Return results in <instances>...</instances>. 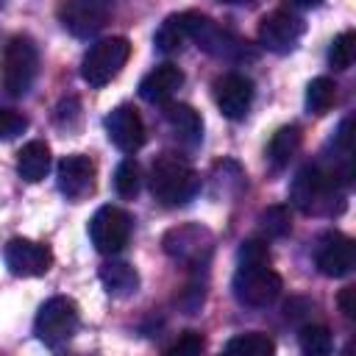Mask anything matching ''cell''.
Instances as JSON below:
<instances>
[{
    "instance_id": "cell-16",
    "label": "cell",
    "mask_w": 356,
    "mask_h": 356,
    "mask_svg": "<svg viewBox=\"0 0 356 356\" xmlns=\"http://www.w3.org/2000/svg\"><path fill=\"white\" fill-rule=\"evenodd\" d=\"M353 261H356V248H353L350 236H345L339 231H331L320 239L317 253H314V264L323 275L342 278L353 270Z\"/></svg>"
},
{
    "instance_id": "cell-29",
    "label": "cell",
    "mask_w": 356,
    "mask_h": 356,
    "mask_svg": "<svg viewBox=\"0 0 356 356\" xmlns=\"http://www.w3.org/2000/svg\"><path fill=\"white\" fill-rule=\"evenodd\" d=\"M28 128V120L19 114V111H11V108H0V139H14L19 136L22 131Z\"/></svg>"
},
{
    "instance_id": "cell-9",
    "label": "cell",
    "mask_w": 356,
    "mask_h": 356,
    "mask_svg": "<svg viewBox=\"0 0 356 356\" xmlns=\"http://www.w3.org/2000/svg\"><path fill=\"white\" fill-rule=\"evenodd\" d=\"M303 31H306V22L298 14L284 11V8L281 11H270L259 22V44L267 47L270 53L284 56V53H292L298 47Z\"/></svg>"
},
{
    "instance_id": "cell-13",
    "label": "cell",
    "mask_w": 356,
    "mask_h": 356,
    "mask_svg": "<svg viewBox=\"0 0 356 356\" xmlns=\"http://www.w3.org/2000/svg\"><path fill=\"white\" fill-rule=\"evenodd\" d=\"M214 103L228 120H242L253 103V81L239 72H225L214 81Z\"/></svg>"
},
{
    "instance_id": "cell-15",
    "label": "cell",
    "mask_w": 356,
    "mask_h": 356,
    "mask_svg": "<svg viewBox=\"0 0 356 356\" xmlns=\"http://www.w3.org/2000/svg\"><path fill=\"white\" fill-rule=\"evenodd\" d=\"M106 134H108L111 145L120 147L122 153H136L145 145V139H147L145 122H142L139 111L134 106H128V103H122V106H117V108L108 111V117H106Z\"/></svg>"
},
{
    "instance_id": "cell-27",
    "label": "cell",
    "mask_w": 356,
    "mask_h": 356,
    "mask_svg": "<svg viewBox=\"0 0 356 356\" xmlns=\"http://www.w3.org/2000/svg\"><path fill=\"white\" fill-rule=\"evenodd\" d=\"M142 186V170L134 159H122L114 170V189L120 192V197H136Z\"/></svg>"
},
{
    "instance_id": "cell-25",
    "label": "cell",
    "mask_w": 356,
    "mask_h": 356,
    "mask_svg": "<svg viewBox=\"0 0 356 356\" xmlns=\"http://www.w3.org/2000/svg\"><path fill=\"white\" fill-rule=\"evenodd\" d=\"M298 345L306 356H328L334 350V337L328 325H303L298 334Z\"/></svg>"
},
{
    "instance_id": "cell-2",
    "label": "cell",
    "mask_w": 356,
    "mask_h": 356,
    "mask_svg": "<svg viewBox=\"0 0 356 356\" xmlns=\"http://www.w3.org/2000/svg\"><path fill=\"white\" fill-rule=\"evenodd\" d=\"M147 181H150L153 197L161 206H184L200 189V175L195 172V167L175 153H161L150 164Z\"/></svg>"
},
{
    "instance_id": "cell-4",
    "label": "cell",
    "mask_w": 356,
    "mask_h": 356,
    "mask_svg": "<svg viewBox=\"0 0 356 356\" xmlns=\"http://www.w3.org/2000/svg\"><path fill=\"white\" fill-rule=\"evenodd\" d=\"M131 58V42L125 36H108L95 42L83 61H81V78L89 86H106L108 81H114L120 75V70L125 67V61Z\"/></svg>"
},
{
    "instance_id": "cell-1",
    "label": "cell",
    "mask_w": 356,
    "mask_h": 356,
    "mask_svg": "<svg viewBox=\"0 0 356 356\" xmlns=\"http://www.w3.org/2000/svg\"><path fill=\"white\" fill-rule=\"evenodd\" d=\"M342 181H348V175L337 167L306 164L298 170L289 186V200L303 214H334L342 209L345 200Z\"/></svg>"
},
{
    "instance_id": "cell-12",
    "label": "cell",
    "mask_w": 356,
    "mask_h": 356,
    "mask_svg": "<svg viewBox=\"0 0 356 356\" xmlns=\"http://www.w3.org/2000/svg\"><path fill=\"white\" fill-rule=\"evenodd\" d=\"M95 161L83 153H70L58 161L56 167V181H58V192L67 195L70 200H83L95 192Z\"/></svg>"
},
{
    "instance_id": "cell-23",
    "label": "cell",
    "mask_w": 356,
    "mask_h": 356,
    "mask_svg": "<svg viewBox=\"0 0 356 356\" xmlns=\"http://www.w3.org/2000/svg\"><path fill=\"white\" fill-rule=\"evenodd\" d=\"M273 350H275V342L261 331L236 334L225 342V353L231 356H270Z\"/></svg>"
},
{
    "instance_id": "cell-18",
    "label": "cell",
    "mask_w": 356,
    "mask_h": 356,
    "mask_svg": "<svg viewBox=\"0 0 356 356\" xmlns=\"http://www.w3.org/2000/svg\"><path fill=\"white\" fill-rule=\"evenodd\" d=\"M192 22H195V11L170 14L159 25V31H156V47L161 53H178V50H184V44L192 42Z\"/></svg>"
},
{
    "instance_id": "cell-26",
    "label": "cell",
    "mask_w": 356,
    "mask_h": 356,
    "mask_svg": "<svg viewBox=\"0 0 356 356\" xmlns=\"http://www.w3.org/2000/svg\"><path fill=\"white\" fill-rule=\"evenodd\" d=\"M289 228H292V217L286 206H267L259 214V231L264 239H281L289 234Z\"/></svg>"
},
{
    "instance_id": "cell-5",
    "label": "cell",
    "mask_w": 356,
    "mask_h": 356,
    "mask_svg": "<svg viewBox=\"0 0 356 356\" xmlns=\"http://www.w3.org/2000/svg\"><path fill=\"white\" fill-rule=\"evenodd\" d=\"M39 75V50L31 36H14L3 53V86L8 95L22 97Z\"/></svg>"
},
{
    "instance_id": "cell-14",
    "label": "cell",
    "mask_w": 356,
    "mask_h": 356,
    "mask_svg": "<svg viewBox=\"0 0 356 356\" xmlns=\"http://www.w3.org/2000/svg\"><path fill=\"white\" fill-rule=\"evenodd\" d=\"M164 250L178 261L200 264L211 253V234L200 225H178L164 234Z\"/></svg>"
},
{
    "instance_id": "cell-10",
    "label": "cell",
    "mask_w": 356,
    "mask_h": 356,
    "mask_svg": "<svg viewBox=\"0 0 356 356\" xmlns=\"http://www.w3.org/2000/svg\"><path fill=\"white\" fill-rule=\"evenodd\" d=\"M3 259H6V267L11 275H19V278H36V275H44L53 264V253L47 245L42 242H33V239H25V236H14L6 242L3 248Z\"/></svg>"
},
{
    "instance_id": "cell-7",
    "label": "cell",
    "mask_w": 356,
    "mask_h": 356,
    "mask_svg": "<svg viewBox=\"0 0 356 356\" xmlns=\"http://www.w3.org/2000/svg\"><path fill=\"white\" fill-rule=\"evenodd\" d=\"M192 42L214 58H225V61L256 58V50L245 39L220 28L214 19H209L206 14H197V11H195V22H192Z\"/></svg>"
},
{
    "instance_id": "cell-21",
    "label": "cell",
    "mask_w": 356,
    "mask_h": 356,
    "mask_svg": "<svg viewBox=\"0 0 356 356\" xmlns=\"http://www.w3.org/2000/svg\"><path fill=\"white\" fill-rule=\"evenodd\" d=\"M47 170H50V147H47V142H42V139L25 142L22 150L17 153L19 178L28 181V184H36V181H42L47 175Z\"/></svg>"
},
{
    "instance_id": "cell-28",
    "label": "cell",
    "mask_w": 356,
    "mask_h": 356,
    "mask_svg": "<svg viewBox=\"0 0 356 356\" xmlns=\"http://www.w3.org/2000/svg\"><path fill=\"white\" fill-rule=\"evenodd\" d=\"M353 56H356V33L353 31H342L328 47V64L342 72V70H348L353 64Z\"/></svg>"
},
{
    "instance_id": "cell-30",
    "label": "cell",
    "mask_w": 356,
    "mask_h": 356,
    "mask_svg": "<svg viewBox=\"0 0 356 356\" xmlns=\"http://www.w3.org/2000/svg\"><path fill=\"white\" fill-rule=\"evenodd\" d=\"M200 350H203V337H200L197 331H184V334L167 348L170 356H192V353H200Z\"/></svg>"
},
{
    "instance_id": "cell-22",
    "label": "cell",
    "mask_w": 356,
    "mask_h": 356,
    "mask_svg": "<svg viewBox=\"0 0 356 356\" xmlns=\"http://www.w3.org/2000/svg\"><path fill=\"white\" fill-rule=\"evenodd\" d=\"M300 142H303V134H300L298 125H284V128H278V131L273 134L270 145H267V159H270V164H273L275 170L286 167V164L292 161V156L300 150Z\"/></svg>"
},
{
    "instance_id": "cell-34",
    "label": "cell",
    "mask_w": 356,
    "mask_h": 356,
    "mask_svg": "<svg viewBox=\"0 0 356 356\" xmlns=\"http://www.w3.org/2000/svg\"><path fill=\"white\" fill-rule=\"evenodd\" d=\"M222 3H234V6H239V3H253V0H222Z\"/></svg>"
},
{
    "instance_id": "cell-17",
    "label": "cell",
    "mask_w": 356,
    "mask_h": 356,
    "mask_svg": "<svg viewBox=\"0 0 356 356\" xmlns=\"http://www.w3.org/2000/svg\"><path fill=\"white\" fill-rule=\"evenodd\" d=\"M184 86V72L175 64H159L139 81V95L147 103H167Z\"/></svg>"
},
{
    "instance_id": "cell-6",
    "label": "cell",
    "mask_w": 356,
    "mask_h": 356,
    "mask_svg": "<svg viewBox=\"0 0 356 356\" xmlns=\"http://www.w3.org/2000/svg\"><path fill=\"white\" fill-rule=\"evenodd\" d=\"M78 331V303L67 295H53L50 300H44L36 312L33 320V334L50 345L58 348L64 342L72 339V334Z\"/></svg>"
},
{
    "instance_id": "cell-11",
    "label": "cell",
    "mask_w": 356,
    "mask_h": 356,
    "mask_svg": "<svg viewBox=\"0 0 356 356\" xmlns=\"http://www.w3.org/2000/svg\"><path fill=\"white\" fill-rule=\"evenodd\" d=\"M108 19V0H64L58 6V22L78 39L95 36Z\"/></svg>"
},
{
    "instance_id": "cell-8",
    "label": "cell",
    "mask_w": 356,
    "mask_h": 356,
    "mask_svg": "<svg viewBox=\"0 0 356 356\" xmlns=\"http://www.w3.org/2000/svg\"><path fill=\"white\" fill-rule=\"evenodd\" d=\"M89 239L97 253H120L131 239V214L120 206H100L89 220Z\"/></svg>"
},
{
    "instance_id": "cell-24",
    "label": "cell",
    "mask_w": 356,
    "mask_h": 356,
    "mask_svg": "<svg viewBox=\"0 0 356 356\" xmlns=\"http://www.w3.org/2000/svg\"><path fill=\"white\" fill-rule=\"evenodd\" d=\"M334 103H337V83L331 78L320 75V78L309 81V86H306V108L312 114H325Z\"/></svg>"
},
{
    "instance_id": "cell-19",
    "label": "cell",
    "mask_w": 356,
    "mask_h": 356,
    "mask_svg": "<svg viewBox=\"0 0 356 356\" xmlns=\"http://www.w3.org/2000/svg\"><path fill=\"white\" fill-rule=\"evenodd\" d=\"M97 275H100V284L106 286V292L114 295V298H128V295H134L139 289V273L122 259L103 261Z\"/></svg>"
},
{
    "instance_id": "cell-32",
    "label": "cell",
    "mask_w": 356,
    "mask_h": 356,
    "mask_svg": "<svg viewBox=\"0 0 356 356\" xmlns=\"http://www.w3.org/2000/svg\"><path fill=\"white\" fill-rule=\"evenodd\" d=\"M337 303H339L342 314H345L348 320H353V317H356V286H345V289L339 292Z\"/></svg>"
},
{
    "instance_id": "cell-31",
    "label": "cell",
    "mask_w": 356,
    "mask_h": 356,
    "mask_svg": "<svg viewBox=\"0 0 356 356\" xmlns=\"http://www.w3.org/2000/svg\"><path fill=\"white\" fill-rule=\"evenodd\" d=\"M239 261H270V248L264 239H248L239 245Z\"/></svg>"
},
{
    "instance_id": "cell-33",
    "label": "cell",
    "mask_w": 356,
    "mask_h": 356,
    "mask_svg": "<svg viewBox=\"0 0 356 356\" xmlns=\"http://www.w3.org/2000/svg\"><path fill=\"white\" fill-rule=\"evenodd\" d=\"M289 8H298V11H309V8H317L323 6V0H286Z\"/></svg>"
},
{
    "instance_id": "cell-20",
    "label": "cell",
    "mask_w": 356,
    "mask_h": 356,
    "mask_svg": "<svg viewBox=\"0 0 356 356\" xmlns=\"http://www.w3.org/2000/svg\"><path fill=\"white\" fill-rule=\"evenodd\" d=\"M164 120L186 145H197L203 136V117L186 103H164Z\"/></svg>"
},
{
    "instance_id": "cell-3",
    "label": "cell",
    "mask_w": 356,
    "mask_h": 356,
    "mask_svg": "<svg viewBox=\"0 0 356 356\" xmlns=\"http://www.w3.org/2000/svg\"><path fill=\"white\" fill-rule=\"evenodd\" d=\"M231 289L242 306L264 309L281 295L284 281L270 267V261H239L234 281H231Z\"/></svg>"
}]
</instances>
